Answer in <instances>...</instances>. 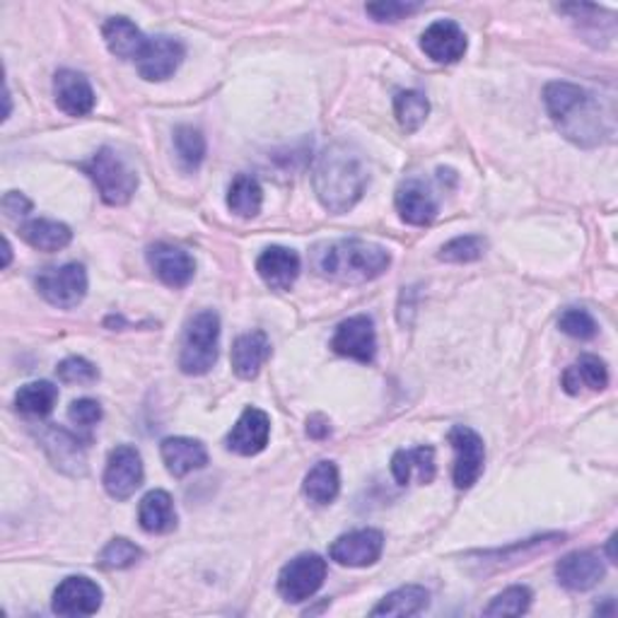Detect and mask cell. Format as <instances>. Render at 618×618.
<instances>
[{
    "instance_id": "6da1fadb",
    "label": "cell",
    "mask_w": 618,
    "mask_h": 618,
    "mask_svg": "<svg viewBox=\"0 0 618 618\" xmlns=\"http://www.w3.org/2000/svg\"><path fill=\"white\" fill-rule=\"evenodd\" d=\"M544 102L556 128L580 148H597L614 134L602 112L600 99L580 85L548 83Z\"/></svg>"
},
{
    "instance_id": "7a4b0ae2",
    "label": "cell",
    "mask_w": 618,
    "mask_h": 618,
    "mask_svg": "<svg viewBox=\"0 0 618 618\" xmlns=\"http://www.w3.org/2000/svg\"><path fill=\"white\" fill-rule=\"evenodd\" d=\"M370 174L362 154L346 146V143H334L322 154H319L314 168V191L319 203L329 213H348L368 189Z\"/></svg>"
},
{
    "instance_id": "3957f363",
    "label": "cell",
    "mask_w": 618,
    "mask_h": 618,
    "mask_svg": "<svg viewBox=\"0 0 618 618\" xmlns=\"http://www.w3.org/2000/svg\"><path fill=\"white\" fill-rule=\"evenodd\" d=\"M392 254L366 239H336L317 245L312 267L322 279L360 285L370 283L390 269Z\"/></svg>"
},
{
    "instance_id": "277c9868",
    "label": "cell",
    "mask_w": 618,
    "mask_h": 618,
    "mask_svg": "<svg viewBox=\"0 0 618 618\" xmlns=\"http://www.w3.org/2000/svg\"><path fill=\"white\" fill-rule=\"evenodd\" d=\"M83 170L95 182L107 206H126L138 189V174L112 148H99Z\"/></svg>"
},
{
    "instance_id": "5b68a950",
    "label": "cell",
    "mask_w": 618,
    "mask_h": 618,
    "mask_svg": "<svg viewBox=\"0 0 618 618\" xmlns=\"http://www.w3.org/2000/svg\"><path fill=\"white\" fill-rule=\"evenodd\" d=\"M218 344H220V317L213 309H203L189 319L184 331L180 368L184 374H206L215 366L218 360Z\"/></svg>"
},
{
    "instance_id": "8992f818",
    "label": "cell",
    "mask_w": 618,
    "mask_h": 618,
    "mask_svg": "<svg viewBox=\"0 0 618 618\" xmlns=\"http://www.w3.org/2000/svg\"><path fill=\"white\" fill-rule=\"evenodd\" d=\"M326 580V560L317 554L293 558L279 576V592L285 602L300 604L314 597Z\"/></svg>"
},
{
    "instance_id": "52a82bcc",
    "label": "cell",
    "mask_w": 618,
    "mask_h": 618,
    "mask_svg": "<svg viewBox=\"0 0 618 618\" xmlns=\"http://www.w3.org/2000/svg\"><path fill=\"white\" fill-rule=\"evenodd\" d=\"M37 291L49 305L59 309H73L81 305L87 295V273L81 263L44 269L37 275Z\"/></svg>"
},
{
    "instance_id": "ba28073f",
    "label": "cell",
    "mask_w": 618,
    "mask_h": 618,
    "mask_svg": "<svg viewBox=\"0 0 618 618\" xmlns=\"http://www.w3.org/2000/svg\"><path fill=\"white\" fill-rule=\"evenodd\" d=\"M104 491L114 500H128L143 485V459L140 452L131 445L116 447L109 455L104 469Z\"/></svg>"
},
{
    "instance_id": "9c48e42d",
    "label": "cell",
    "mask_w": 618,
    "mask_h": 618,
    "mask_svg": "<svg viewBox=\"0 0 618 618\" xmlns=\"http://www.w3.org/2000/svg\"><path fill=\"white\" fill-rule=\"evenodd\" d=\"M449 445L455 447V485L459 491H469L473 483L481 479L483 461H485V447L483 440L467 425H455L449 430Z\"/></svg>"
},
{
    "instance_id": "30bf717a",
    "label": "cell",
    "mask_w": 618,
    "mask_h": 618,
    "mask_svg": "<svg viewBox=\"0 0 618 618\" xmlns=\"http://www.w3.org/2000/svg\"><path fill=\"white\" fill-rule=\"evenodd\" d=\"M384 551V534L380 529H356L338 536L329 548L331 560L346 568H368L380 560Z\"/></svg>"
},
{
    "instance_id": "8fae6325",
    "label": "cell",
    "mask_w": 618,
    "mask_h": 618,
    "mask_svg": "<svg viewBox=\"0 0 618 618\" xmlns=\"http://www.w3.org/2000/svg\"><path fill=\"white\" fill-rule=\"evenodd\" d=\"M102 588L90 578H65L53 592V611L59 616H92L102 609Z\"/></svg>"
},
{
    "instance_id": "7c38bea8",
    "label": "cell",
    "mask_w": 618,
    "mask_h": 618,
    "mask_svg": "<svg viewBox=\"0 0 618 618\" xmlns=\"http://www.w3.org/2000/svg\"><path fill=\"white\" fill-rule=\"evenodd\" d=\"M331 348L344 358L372 362L374 353H378V334H374L372 319L366 314H356L346 319V322H341L334 338H331Z\"/></svg>"
},
{
    "instance_id": "4fadbf2b",
    "label": "cell",
    "mask_w": 618,
    "mask_h": 618,
    "mask_svg": "<svg viewBox=\"0 0 618 618\" xmlns=\"http://www.w3.org/2000/svg\"><path fill=\"white\" fill-rule=\"evenodd\" d=\"M184 44L174 37H152L148 39L138 59V73L148 83H162L172 77L184 61Z\"/></svg>"
},
{
    "instance_id": "5bb4252c",
    "label": "cell",
    "mask_w": 618,
    "mask_h": 618,
    "mask_svg": "<svg viewBox=\"0 0 618 618\" xmlns=\"http://www.w3.org/2000/svg\"><path fill=\"white\" fill-rule=\"evenodd\" d=\"M148 263L158 279L170 285V288H184L189 285L196 273V261L189 251L182 247L168 245V242H158L148 249Z\"/></svg>"
},
{
    "instance_id": "9a60e30c",
    "label": "cell",
    "mask_w": 618,
    "mask_h": 618,
    "mask_svg": "<svg viewBox=\"0 0 618 618\" xmlns=\"http://www.w3.org/2000/svg\"><path fill=\"white\" fill-rule=\"evenodd\" d=\"M421 49L428 59L445 65L461 61L469 49V41L455 20H437L423 32Z\"/></svg>"
},
{
    "instance_id": "2e32d148",
    "label": "cell",
    "mask_w": 618,
    "mask_h": 618,
    "mask_svg": "<svg viewBox=\"0 0 618 618\" xmlns=\"http://www.w3.org/2000/svg\"><path fill=\"white\" fill-rule=\"evenodd\" d=\"M269 435H271L269 416L263 413L261 408H247V411L239 416V421L232 425L225 445L230 452H235V455L254 457L267 449Z\"/></svg>"
},
{
    "instance_id": "e0dca14e",
    "label": "cell",
    "mask_w": 618,
    "mask_h": 618,
    "mask_svg": "<svg viewBox=\"0 0 618 618\" xmlns=\"http://www.w3.org/2000/svg\"><path fill=\"white\" fill-rule=\"evenodd\" d=\"M41 447L53 461V467L61 469L63 473H71V477H85L87 471L85 447L81 440L69 433V430L57 425L47 428L41 433Z\"/></svg>"
},
{
    "instance_id": "ac0fdd59",
    "label": "cell",
    "mask_w": 618,
    "mask_h": 618,
    "mask_svg": "<svg viewBox=\"0 0 618 618\" xmlns=\"http://www.w3.org/2000/svg\"><path fill=\"white\" fill-rule=\"evenodd\" d=\"M604 563L592 551H576L558 560L556 578L570 592H588L604 578Z\"/></svg>"
},
{
    "instance_id": "d6986e66",
    "label": "cell",
    "mask_w": 618,
    "mask_h": 618,
    "mask_svg": "<svg viewBox=\"0 0 618 618\" xmlns=\"http://www.w3.org/2000/svg\"><path fill=\"white\" fill-rule=\"evenodd\" d=\"M53 99L63 114L85 116L95 109V90L90 81L77 71H59L53 77Z\"/></svg>"
},
{
    "instance_id": "ffe728a7",
    "label": "cell",
    "mask_w": 618,
    "mask_h": 618,
    "mask_svg": "<svg viewBox=\"0 0 618 618\" xmlns=\"http://www.w3.org/2000/svg\"><path fill=\"white\" fill-rule=\"evenodd\" d=\"M394 203L396 211H399V218L408 225L425 227L437 218V201L433 191L418 180H408L406 184H401L399 191H396Z\"/></svg>"
},
{
    "instance_id": "44dd1931",
    "label": "cell",
    "mask_w": 618,
    "mask_h": 618,
    "mask_svg": "<svg viewBox=\"0 0 618 618\" xmlns=\"http://www.w3.org/2000/svg\"><path fill=\"white\" fill-rule=\"evenodd\" d=\"M261 281L273 291H291L300 275V257L288 247H269L257 259Z\"/></svg>"
},
{
    "instance_id": "7402d4cb",
    "label": "cell",
    "mask_w": 618,
    "mask_h": 618,
    "mask_svg": "<svg viewBox=\"0 0 618 618\" xmlns=\"http://www.w3.org/2000/svg\"><path fill=\"white\" fill-rule=\"evenodd\" d=\"M271 358V341L267 331L242 334L232 346V370L239 380H254Z\"/></svg>"
},
{
    "instance_id": "603a6c76",
    "label": "cell",
    "mask_w": 618,
    "mask_h": 618,
    "mask_svg": "<svg viewBox=\"0 0 618 618\" xmlns=\"http://www.w3.org/2000/svg\"><path fill=\"white\" fill-rule=\"evenodd\" d=\"M160 455L164 467L176 479H184L186 473L203 469L208 464V452L203 447V443L191 437H168L162 440L160 445Z\"/></svg>"
},
{
    "instance_id": "cb8c5ba5",
    "label": "cell",
    "mask_w": 618,
    "mask_h": 618,
    "mask_svg": "<svg viewBox=\"0 0 618 618\" xmlns=\"http://www.w3.org/2000/svg\"><path fill=\"white\" fill-rule=\"evenodd\" d=\"M102 35L107 41V49L112 51L116 59L124 61H138L148 44V39L143 37V32L128 17H109L102 27Z\"/></svg>"
},
{
    "instance_id": "d4e9b609",
    "label": "cell",
    "mask_w": 618,
    "mask_h": 618,
    "mask_svg": "<svg viewBox=\"0 0 618 618\" xmlns=\"http://www.w3.org/2000/svg\"><path fill=\"white\" fill-rule=\"evenodd\" d=\"M138 522L148 534H170L176 527L174 500L168 491H150L138 507Z\"/></svg>"
},
{
    "instance_id": "484cf974",
    "label": "cell",
    "mask_w": 618,
    "mask_h": 618,
    "mask_svg": "<svg viewBox=\"0 0 618 618\" xmlns=\"http://www.w3.org/2000/svg\"><path fill=\"white\" fill-rule=\"evenodd\" d=\"M606 384H609V370L597 356H582L576 366L563 372V390L572 396H578L584 390L602 392L606 390Z\"/></svg>"
},
{
    "instance_id": "4316f807",
    "label": "cell",
    "mask_w": 618,
    "mask_h": 618,
    "mask_svg": "<svg viewBox=\"0 0 618 618\" xmlns=\"http://www.w3.org/2000/svg\"><path fill=\"white\" fill-rule=\"evenodd\" d=\"M392 473L399 485H408L413 473L421 483H430L435 479V449L433 447L399 449L392 457Z\"/></svg>"
},
{
    "instance_id": "83f0119b",
    "label": "cell",
    "mask_w": 618,
    "mask_h": 618,
    "mask_svg": "<svg viewBox=\"0 0 618 618\" xmlns=\"http://www.w3.org/2000/svg\"><path fill=\"white\" fill-rule=\"evenodd\" d=\"M20 237L39 251H61L71 245L73 232L69 225L59 223V220L37 218L20 227Z\"/></svg>"
},
{
    "instance_id": "f1b7e54d",
    "label": "cell",
    "mask_w": 618,
    "mask_h": 618,
    "mask_svg": "<svg viewBox=\"0 0 618 618\" xmlns=\"http://www.w3.org/2000/svg\"><path fill=\"white\" fill-rule=\"evenodd\" d=\"M430 594L421 584H406V588L394 590L392 594L374 606L372 616H418L428 609Z\"/></svg>"
},
{
    "instance_id": "f546056e",
    "label": "cell",
    "mask_w": 618,
    "mask_h": 618,
    "mask_svg": "<svg viewBox=\"0 0 618 618\" xmlns=\"http://www.w3.org/2000/svg\"><path fill=\"white\" fill-rule=\"evenodd\" d=\"M305 495L314 505H331L336 500V495L341 491V477L338 467L334 461H319L314 464L309 473L305 477Z\"/></svg>"
},
{
    "instance_id": "4dcf8cb0",
    "label": "cell",
    "mask_w": 618,
    "mask_h": 618,
    "mask_svg": "<svg viewBox=\"0 0 618 618\" xmlns=\"http://www.w3.org/2000/svg\"><path fill=\"white\" fill-rule=\"evenodd\" d=\"M261 184L249 174H237L227 189V208L239 218H257L261 213Z\"/></svg>"
},
{
    "instance_id": "1f68e13d",
    "label": "cell",
    "mask_w": 618,
    "mask_h": 618,
    "mask_svg": "<svg viewBox=\"0 0 618 618\" xmlns=\"http://www.w3.org/2000/svg\"><path fill=\"white\" fill-rule=\"evenodd\" d=\"M57 401H59V386H53L51 382L44 380L20 386V392L15 394L17 411H22L25 416H37V418L49 416Z\"/></svg>"
},
{
    "instance_id": "d6a6232c",
    "label": "cell",
    "mask_w": 618,
    "mask_h": 618,
    "mask_svg": "<svg viewBox=\"0 0 618 618\" xmlns=\"http://www.w3.org/2000/svg\"><path fill=\"white\" fill-rule=\"evenodd\" d=\"M394 114L406 134H416V131L425 124L430 114V102L423 92L406 90L394 97Z\"/></svg>"
},
{
    "instance_id": "836d02e7",
    "label": "cell",
    "mask_w": 618,
    "mask_h": 618,
    "mask_svg": "<svg viewBox=\"0 0 618 618\" xmlns=\"http://www.w3.org/2000/svg\"><path fill=\"white\" fill-rule=\"evenodd\" d=\"M174 150L184 172H196L206 160V138L194 126H180L174 131Z\"/></svg>"
},
{
    "instance_id": "e575fe53",
    "label": "cell",
    "mask_w": 618,
    "mask_h": 618,
    "mask_svg": "<svg viewBox=\"0 0 618 618\" xmlns=\"http://www.w3.org/2000/svg\"><path fill=\"white\" fill-rule=\"evenodd\" d=\"M140 558H143V551L134 544V541L116 536L102 548V554H99L97 558V566L104 570H126L131 566H136Z\"/></svg>"
},
{
    "instance_id": "d590c367",
    "label": "cell",
    "mask_w": 618,
    "mask_h": 618,
    "mask_svg": "<svg viewBox=\"0 0 618 618\" xmlns=\"http://www.w3.org/2000/svg\"><path fill=\"white\" fill-rule=\"evenodd\" d=\"M532 590L529 588H510L500 592L489 606L483 609V616H522L532 606Z\"/></svg>"
},
{
    "instance_id": "8d00e7d4",
    "label": "cell",
    "mask_w": 618,
    "mask_h": 618,
    "mask_svg": "<svg viewBox=\"0 0 618 618\" xmlns=\"http://www.w3.org/2000/svg\"><path fill=\"white\" fill-rule=\"evenodd\" d=\"M485 251V239L479 235H464V237H455L452 242L440 249V261L447 263H471L479 261Z\"/></svg>"
},
{
    "instance_id": "74e56055",
    "label": "cell",
    "mask_w": 618,
    "mask_h": 618,
    "mask_svg": "<svg viewBox=\"0 0 618 618\" xmlns=\"http://www.w3.org/2000/svg\"><path fill=\"white\" fill-rule=\"evenodd\" d=\"M558 326H560L563 334H568L572 338H580V341L594 338V336H597V329H600L597 322H594V317L582 307H568L566 312L560 314Z\"/></svg>"
},
{
    "instance_id": "f35d334b",
    "label": "cell",
    "mask_w": 618,
    "mask_h": 618,
    "mask_svg": "<svg viewBox=\"0 0 618 618\" xmlns=\"http://www.w3.org/2000/svg\"><path fill=\"white\" fill-rule=\"evenodd\" d=\"M57 372L59 380L65 384H92L99 380V370L85 358H65Z\"/></svg>"
},
{
    "instance_id": "ab89813d",
    "label": "cell",
    "mask_w": 618,
    "mask_h": 618,
    "mask_svg": "<svg viewBox=\"0 0 618 618\" xmlns=\"http://www.w3.org/2000/svg\"><path fill=\"white\" fill-rule=\"evenodd\" d=\"M368 15H372L378 22H399L408 15H413L421 10V3H404V0H382V3H370Z\"/></svg>"
},
{
    "instance_id": "60d3db41",
    "label": "cell",
    "mask_w": 618,
    "mask_h": 618,
    "mask_svg": "<svg viewBox=\"0 0 618 618\" xmlns=\"http://www.w3.org/2000/svg\"><path fill=\"white\" fill-rule=\"evenodd\" d=\"M69 421L77 428H92L102 421V406L95 399H77L69 408Z\"/></svg>"
},
{
    "instance_id": "b9f144b4",
    "label": "cell",
    "mask_w": 618,
    "mask_h": 618,
    "mask_svg": "<svg viewBox=\"0 0 618 618\" xmlns=\"http://www.w3.org/2000/svg\"><path fill=\"white\" fill-rule=\"evenodd\" d=\"M3 211L10 220H20V218H25L29 215L32 211V201L25 196V194H20V191H8L3 196Z\"/></svg>"
},
{
    "instance_id": "7bdbcfd3",
    "label": "cell",
    "mask_w": 618,
    "mask_h": 618,
    "mask_svg": "<svg viewBox=\"0 0 618 618\" xmlns=\"http://www.w3.org/2000/svg\"><path fill=\"white\" fill-rule=\"evenodd\" d=\"M307 433L312 435V437H326L331 433V428H329V423L324 421L322 416H314V418H309Z\"/></svg>"
},
{
    "instance_id": "ee69618b",
    "label": "cell",
    "mask_w": 618,
    "mask_h": 618,
    "mask_svg": "<svg viewBox=\"0 0 618 618\" xmlns=\"http://www.w3.org/2000/svg\"><path fill=\"white\" fill-rule=\"evenodd\" d=\"M10 257H13V249H10V242L5 239V259H3V267H8V263H10Z\"/></svg>"
},
{
    "instance_id": "f6af8a7d",
    "label": "cell",
    "mask_w": 618,
    "mask_h": 618,
    "mask_svg": "<svg viewBox=\"0 0 618 618\" xmlns=\"http://www.w3.org/2000/svg\"><path fill=\"white\" fill-rule=\"evenodd\" d=\"M10 116V92L5 90V119Z\"/></svg>"
}]
</instances>
